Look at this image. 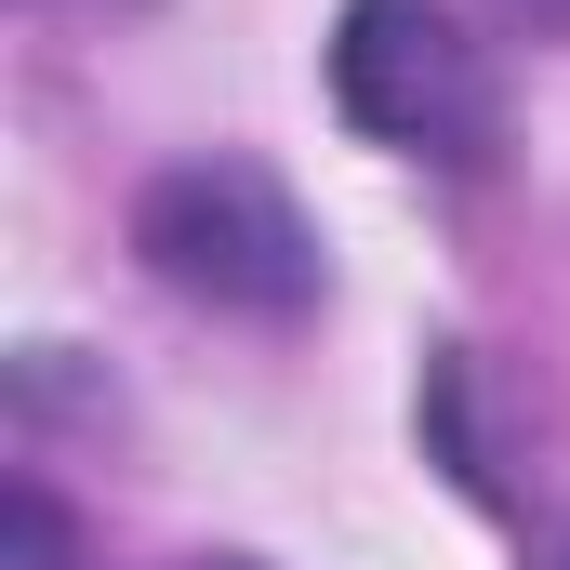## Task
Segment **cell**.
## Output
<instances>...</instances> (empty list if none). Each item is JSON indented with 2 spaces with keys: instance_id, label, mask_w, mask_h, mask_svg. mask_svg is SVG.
<instances>
[{
  "instance_id": "1",
  "label": "cell",
  "mask_w": 570,
  "mask_h": 570,
  "mask_svg": "<svg viewBox=\"0 0 570 570\" xmlns=\"http://www.w3.org/2000/svg\"><path fill=\"white\" fill-rule=\"evenodd\" d=\"M332 94H345L358 134L399 146V159H438V173H491L504 159V67L438 0H345Z\"/></svg>"
},
{
  "instance_id": "2",
  "label": "cell",
  "mask_w": 570,
  "mask_h": 570,
  "mask_svg": "<svg viewBox=\"0 0 570 570\" xmlns=\"http://www.w3.org/2000/svg\"><path fill=\"white\" fill-rule=\"evenodd\" d=\"M134 253L159 292L213 305V318H305L318 305V239L279 199V173L253 159H186L134 199Z\"/></svg>"
},
{
  "instance_id": "3",
  "label": "cell",
  "mask_w": 570,
  "mask_h": 570,
  "mask_svg": "<svg viewBox=\"0 0 570 570\" xmlns=\"http://www.w3.org/2000/svg\"><path fill=\"white\" fill-rule=\"evenodd\" d=\"M0 570H80L67 518H53V491H13V504H0Z\"/></svg>"
},
{
  "instance_id": "4",
  "label": "cell",
  "mask_w": 570,
  "mask_h": 570,
  "mask_svg": "<svg viewBox=\"0 0 570 570\" xmlns=\"http://www.w3.org/2000/svg\"><path fill=\"white\" fill-rule=\"evenodd\" d=\"M504 27H531V40H570V0H491Z\"/></svg>"
},
{
  "instance_id": "5",
  "label": "cell",
  "mask_w": 570,
  "mask_h": 570,
  "mask_svg": "<svg viewBox=\"0 0 570 570\" xmlns=\"http://www.w3.org/2000/svg\"><path fill=\"white\" fill-rule=\"evenodd\" d=\"M186 570H266V558H186Z\"/></svg>"
},
{
  "instance_id": "6",
  "label": "cell",
  "mask_w": 570,
  "mask_h": 570,
  "mask_svg": "<svg viewBox=\"0 0 570 570\" xmlns=\"http://www.w3.org/2000/svg\"><path fill=\"white\" fill-rule=\"evenodd\" d=\"M558 570H570V558H558Z\"/></svg>"
}]
</instances>
